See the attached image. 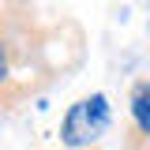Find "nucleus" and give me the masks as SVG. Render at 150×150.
I'll return each mask as SVG.
<instances>
[{
  "label": "nucleus",
  "mask_w": 150,
  "mask_h": 150,
  "mask_svg": "<svg viewBox=\"0 0 150 150\" xmlns=\"http://www.w3.org/2000/svg\"><path fill=\"white\" fill-rule=\"evenodd\" d=\"M109 101H105V94H90V98H79L68 116H64V124H60V143L71 150H83V146H94L105 131H109Z\"/></svg>",
  "instance_id": "obj_1"
},
{
  "label": "nucleus",
  "mask_w": 150,
  "mask_h": 150,
  "mask_svg": "<svg viewBox=\"0 0 150 150\" xmlns=\"http://www.w3.org/2000/svg\"><path fill=\"white\" fill-rule=\"evenodd\" d=\"M128 150H150V79H139L128 94Z\"/></svg>",
  "instance_id": "obj_2"
},
{
  "label": "nucleus",
  "mask_w": 150,
  "mask_h": 150,
  "mask_svg": "<svg viewBox=\"0 0 150 150\" xmlns=\"http://www.w3.org/2000/svg\"><path fill=\"white\" fill-rule=\"evenodd\" d=\"M8 79V60H4V45H0V83Z\"/></svg>",
  "instance_id": "obj_3"
}]
</instances>
